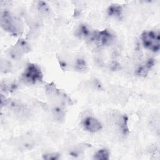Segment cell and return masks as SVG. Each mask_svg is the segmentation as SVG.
Masks as SVG:
<instances>
[{"mask_svg": "<svg viewBox=\"0 0 160 160\" xmlns=\"http://www.w3.org/2000/svg\"><path fill=\"white\" fill-rule=\"evenodd\" d=\"M141 41L144 48L153 52H158L160 48L159 33L153 31H144L141 34Z\"/></svg>", "mask_w": 160, "mask_h": 160, "instance_id": "6da1fadb", "label": "cell"}, {"mask_svg": "<svg viewBox=\"0 0 160 160\" xmlns=\"http://www.w3.org/2000/svg\"><path fill=\"white\" fill-rule=\"evenodd\" d=\"M23 79L32 84L40 81L42 79V73L41 69L34 64H29L22 74Z\"/></svg>", "mask_w": 160, "mask_h": 160, "instance_id": "7a4b0ae2", "label": "cell"}, {"mask_svg": "<svg viewBox=\"0 0 160 160\" xmlns=\"http://www.w3.org/2000/svg\"><path fill=\"white\" fill-rule=\"evenodd\" d=\"M1 27L8 32L16 33L19 30V26L14 17L8 12L4 11L1 15Z\"/></svg>", "mask_w": 160, "mask_h": 160, "instance_id": "3957f363", "label": "cell"}, {"mask_svg": "<svg viewBox=\"0 0 160 160\" xmlns=\"http://www.w3.org/2000/svg\"><path fill=\"white\" fill-rule=\"evenodd\" d=\"M91 39L99 46H107L113 41L114 36L110 31L104 29L94 33Z\"/></svg>", "mask_w": 160, "mask_h": 160, "instance_id": "277c9868", "label": "cell"}, {"mask_svg": "<svg viewBox=\"0 0 160 160\" xmlns=\"http://www.w3.org/2000/svg\"><path fill=\"white\" fill-rule=\"evenodd\" d=\"M82 126L86 131L91 132H95L100 130L102 128L101 122L96 118L88 117L82 121Z\"/></svg>", "mask_w": 160, "mask_h": 160, "instance_id": "5b68a950", "label": "cell"}, {"mask_svg": "<svg viewBox=\"0 0 160 160\" xmlns=\"http://www.w3.org/2000/svg\"><path fill=\"white\" fill-rule=\"evenodd\" d=\"M154 66V60L152 59H149L146 62L140 66L136 70V74L139 76L145 77L151 68Z\"/></svg>", "mask_w": 160, "mask_h": 160, "instance_id": "8992f818", "label": "cell"}, {"mask_svg": "<svg viewBox=\"0 0 160 160\" xmlns=\"http://www.w3.org/2000/svg\"><path fill=\"white\" fill-rule=\"evenodd\" d=\"M122 9L121 6L116 4H112L108 9V14L110 16L119 17L122 14Z\"/></svg>", "mask_w": 160, "mask_h": 160, "instance_id": "52a82bcc", "label": "cell"}, {"mask_svg": "<svg viewBox=\"0 0 160 160\" xmlns=\"http://www.w3.org/2000/svg\"><path fill=\"white\" fill-rule=\"evenodd\" d=\"M93 158L96 160H108L109 152L106 149H101L94 154Z\"/></svg>", "mask_w": 160, "mask_h": 160, "instance_id": "ba28073f", "label": "cell"}, {"mask_svg": "<svg viewBox=\"0 0 160 160\" xmlns=\"http://www.w3.org/2000/svg\"><path fill=\"white\" fill-rule=\"evenodd\" d=\"M76 34L79 38H86L89 35V31L86 26L81 24L76 29Z\"/></svg>", "mask_w": 160, "mask_h": 160, "instance_id": "9c48e42d", "label": "cell"}, {"mask_svg": "<svg viewBox=\"0 0 160 160\" xmlns=\"http://www.w3.org/2000/svg\"><path fill=\"white\" fill-rule=\"evenodd\" d=\"M75 68L79 71H84L87 69V64L86 61L82 59H78L76 61Z\"/></svg>", "mask_w": 160, "mask_h": 160, "instance_id": "30bf717a", "label": "cell"}, {"mask_svg": "<svg viewBox=\"0 0 160 160\" xmlns=\"http://www.w3.org/2000/svg\"><path fill=\"white\" fill-rule=\"evenodd\" d=\"M59 158V154L58 153H48L43 155V159L47 160H56Z\"/></svg>", "mask_w": 160, "mask_h": 160, "instance_id": "8fae6325", "label": "cell"}]
</instances>
